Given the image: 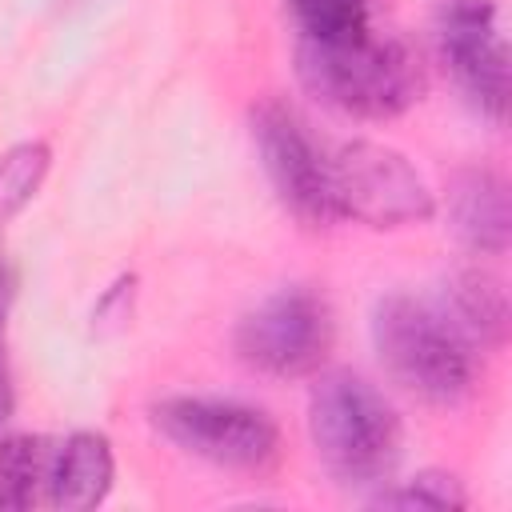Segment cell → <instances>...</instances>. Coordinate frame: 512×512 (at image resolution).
<instances>
[{"instance_id": "obj_1", "label": "cell", "mask_w": 512, "mask_h": 512, "mask_svg": "<svg viewBox=\"0 0 512 512\" xmlns=\"http://www.w3.org/2000/svg\"><path fill=\"white\" fill-rule=\"evenodd\" d=\"M308 436L324 472L344 488L388 484L404 428L396 408L364 376L336 368L324 372L308 392Z\"/></svg>"}, {"instance_id": "obj_2", "label": "cell", "mask_w": 512, "mask_h": 512, "mask_svg": "<svg viewBox=\"0 0 512 512\" xmlns=\"http://www.w3.org/2000/svg\"><path fill=\"white\" fill-rule=\"evenodd\" d=\"M372 348L384 372L428 404H456L472 392L476 352L460 324L408 292H388L372 304Z\"/></svg>"}, {"instance_id": "obj_3", "label": "cell", "mask_w": 512, "mask_h": 512, "mask_svg": "<svg viewBox=\"0 0 512 512\" xmlns=\"http://www.w3.org/2000/svg\"><path fill=\"white\" fill-rule=\"evenodd\" d=\"M296 72L316 100L360 120H392L424 92V68L412 44L376 36L372 28L336 44H296Z\"/></svg>"}, {"instance_id": "obj_4", "label": "cell", "mask_w": 512, "mask_h": 512, "mask_svg": "<svg viewBox=\"0 0 512 512\" xmlns=\"http://www.w3.org/2000/svg\"><path fill=\"white\" fill-rule=\"evenodd\" d=\"M152 428L180 452L228 472H268L280 460L276 420L240 400L168 396L152 404Z\"/></svg>"}, {"instance_id": "obj_5", "label": "cell", "mask_w": 512, "mask_h": 512, "mask_svg": "<svg viewBox=\"0 0 512 512\" xmlns=\"http://www.w3.org/2000/svg\"><path fill=\"white\" fill-rule=\"evenodd\" d=\"M328 168L336 220L352 216L368 228H408L436 212L424 176L388 144L344 140L328 152Z\"/></svg>"}, {"instance_id": "obj_6", "label": "cell", "mask_w": 512, "mask_h": 512, "mask_svg": "<svg viewBox=\"0 0 512 512\" xmlns=\"http://www.w3.org/2000/svg\"><path fill=\"white\" fill-rule=\"evenodd\" d=\"M336 340L332 308L312 288H280L260 300L236 328V352L248 368L296 380L316 372Z\"/></svg>"}, {"instance_id": "obj_7", "label": "cell", "mask_w": 512, "mask_h": 512, "mask_svg": "<svg viewBox=\"0 0 512 512\" xmlns=\"http://www.w3.org/2000/svg\"><path fill=\"white\" fill-rule=\"evenodd\" d=\"M252 144L260 152L264 176L304 224H332V168L328 144L312 132V124L280 100H264L252 108Z\"/></svg>"}, {"instance_id": "obj_8", "label": "cell", "mask_w": 512, "mask_h": 512, "mask_svg": "<svg viewBox=\"0 0 512 512\" xmlns=\"http://www.w3.org/2000/svg\"><path fill=\"white\" fill-rule=\"evenodd\" d=\"M440 60L460 92L492 120L508 108V44L492 0H448L436 20Z\"/></svg>"}, {"instance_id": "obj_9", "label": "cell", "mask_w": 512, "mask_h": 512, "mask_svg": "<svg viewBox=\"0 0 512 512\" xmlns=\"http://www.w3.org/2000/svg\"><path fill=\"white\" fill-rule=\"evenodd\" d=\"M116 460L112 444L100 432H68L52 440V460H48V488L44 504L60 512H84L96 508L112 492Z\"/></svg>"}, {"instance_id": "obj_10", "label": "cell", "mask_w": 512, "mask_h": 512, "mask_svg": "<svg viewBox=\"0 0 512 512\" xmlns=\"http://www.w3.org/2000/svg\"><path fill=\"white\" fill-rule=\"evenodd\" d=\"M448 216L452 232L484 256H500L508 248V188L496 172L488 168H468L452 180L448 192Z\"/></svg>"}, {"instance_id": "obj_11", "label": "cell", "mask_w": 512, "mask_h": 512, "mask_svg": "<svg viewBox=\"0 0 512 512\" xmlns=\"http://www.w3.org/2000/svg\"><path fill=\"white\" fill-rule=\"evenodd\" d=\"M48 460H52V436H28V432L0 436V508L24 512L44 504Z\"/></svg>"}, {"instance_id": "obj_12", "label": "cell", "mask_w": 512, "mask_h": 512, "mask_svg": "<svg viewBox=\"0 0 512 512\" xmlns=\"http://www.w3.org/2000/svg\"><path fill=\"white\" fill-rule=\"evenodd\" d=\"M448 316L460 324L468 340H500L504 336V292L484 272H464L452 284V308Z\"/></svg>"}, {"instance_id": "obj_13", "label": "cell", "mask_w": 512, "mask_h": 512, "mask_svg": "<svg viewBox=\"0 0 512 512\" xmlns=\"http://www.w3.org/2000/svg\"><path fill=\"white\" fill-rule=\"evenodd\" d=\"M288 12L300 32V44H336L372 28L368 0H288Z\"/></svg>"}, {"instance_id": "obj_14", "label": "cell", "mask_w": 512, "mask_h": 512, "mask_svg": "<svg viewBox=\"0 0 512 512\" xmlns=\"http://www.w3.org/2000/svg\"><path fill=\"white\" fill-rule=\"evenodd\" d=\"M48 168H52V148L44 140H20L0 156V228L32 204Z\"/></svg>"}, {"instance_id": "obj_15", "label": "cell", "mask_w": 512, "mask_h": 512, "mask_svg": "<svg viewBox=\"0 0 512 512\" xmlns=\"http://www.w3.org/2000/svg\"><path fill=\"white\" fill-rule=\"evenodd\" d=\"M380 508H432V512H452V508H468V492L452 472H416L412 480H404L400 488H380L376 492Z\"/></svg>"}, {"instance_id": "obj_16", "label": "cell", "mask_w": 512, "mask_h": 512, "mask_svg": "<svg viewBox=\"0 0 512 512\" xmlns=\"http://www.w3.org/2000/svg\"><path fill=\"white\" fill-rule=\"evenodd\" d=\"M8 308H12V272L0 264V424L12 416V372H8Z\"/></svg>"}]
</instances>
